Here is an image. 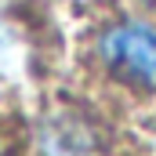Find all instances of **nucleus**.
I'll return each mask as SVG.
<instances>
[{
	"instance_id": "obj_1",
	"label": "nucleus",
	"mask_w": 156,
	"mask_h": 156,
	"mask_svg": "<svg viewBox=\"0 0 156 156\" xmlns=\"http://www.w3.org/2000/svg\"><path fill=\"white\" fill-rule=\"evenodd\" d=\"M98 58L116 80L156 91V29L145 22H116L98 40Z\"/></svg>"
},
{
	"instance_id": "obj_2",
	"label": "nucleus",
	"mask_w": 156,
	"mask_h": 156,
	"mask_svg": "<svg viewBox=\"0 0 156 156\" xmlns=\"http://www.w3.org/2000/svg\"><path fill=\"white\" fill-rule=\"evenodd\" d=\"M142 4H145V7H149V11H156V0H142Z\"/></svg>"
}]
</instances>
